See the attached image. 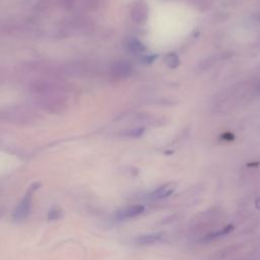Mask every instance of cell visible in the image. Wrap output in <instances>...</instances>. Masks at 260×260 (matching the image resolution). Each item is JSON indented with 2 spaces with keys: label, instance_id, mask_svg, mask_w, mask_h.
Masks as SVG:
<instances>
[{
  "label": "cell",
  "instance_id": "8992f818",
  "mask_svg": "<svg viewBox=\"0 0 260 260\" xmlns=\"http://www.w3.org/2000/svg\"><path fill=\"white\" fill-rule=\"evenodd\" d=\"M233 231V225L229 224V225H225L223 228H221L220 230H217L215 232H212V233H209L205 236L202 237L201 241L202 242H209V241H212V240H215V239H218L222 236H225L228 234H230L231 232Z\"/></svg>",
  "mask_w": 260,
  "mask_h": 260
},
{
  "label": "cell",
  "instance_id": "52a82bcc",
  "mask_svg": "<svg viewBox=\"0 0 260 260\" xmlns=\"http://www.w3.org/2000/svg\"><path fill=\"white\" fill-rule=\"evenodd\" d=\"M165 63L170 67V68H176L179 65V58L176 54L174 53H169L165 57Z\"/></svg>",
  "mask_w": 260,
  "mask_h": 260
},
{
  "label": "cell",
  "instance_id": "9c48e42d",
  "mask_svg": "<svg viewBox=\"0 0 260 260\" xmlns=\"http://www.w3.org/2000/svg\"><path fill=\"white\" fill-rule=\"evenodd\" d=\"M259 90H260V88H259Z\"/></svg>",
  "mask_w": 260,
  "mask_h": 260
},
{
  "label": "cell",
  "instance_id": "3957f363",
  "mask_svg": "<svg viewBox=\"0 0 260 260\" xmlns=\"http://www.w3.org/2000/svg\"><path fill=\"white\" fill-rule=\"evenodd\" d=\"M176 189V185L174 183H167L159 187H157L155 190L151 191L148 194V198L151 200H160L169 197L174 193Z\"/></svg>",
  "mask_w": 260,
  "mask_h": 260
},
{
  "label": "cell",
  "instance_id": "ba28073f",
  "mask_svg": "<svg viewBox=\"0 0 260 260\" xmlns=\"http://www.w3.org/2000/svg\"><path fill=\"white\" fill-rule=\"evenodd\" d=\"M113 71L117 72L118 76H121V75L125 76V75H127L131 71V67L126 65V64H119L118 66L113 68Z\"/></svg>",
  "mask_w": 260,
  "mask_h": 260
},
{
  "label": "cell",
  "instance_id": "6da1fadb",
  "mask_svg": "<svg viewBox=\"0 0 260 260\" xmlns=\"http://www.w3.org/2000/svg\"><path fill=\"white\" fill-rule=\"evenodd\" d=\"M38 188H39V183H35L26 191V193L24 194V196L22 197V199L20 200V202L18 203V205L16 206V208L14 209V211L12 213V218L14 220H16V221L23 220L28 216L29 211H30L31 199H32L35 191Z\"/></svg>",
  "mask_w": 260,
  "mask_h": 260
},
{
  "label": "cell",
  "instance_id": "277c9868",
  "mask_svg": "<svg viewBox=\"0 0 260 260\" xmlns=\"http://www.w3.org/2000/svg\"><path fill=\"white\" fill-rule=\"evenodd\" d=\"M165 237V233L162 232H157V233H151V234H145V235H140L137 236L133 242L136 245H152L155 243L160 242Z\"/></svg>",
  "mask_w": 260,
  "mask_h": 260
},
{
  "label": "cell",
  "instance_id": "7a4b0ae2",
  "mask_svg": "<svg viewBox=\"0 0 260 260\" xmlns=\"http://www.w3.org/2000/svg\"><path fill=\"white\" fill-rule=\"evenodd\" d=\"M143 211H144L143 205L135 204V205H131V206H128V207L118 210L115 213V218L117 220H125V219L133 218V217L141 214Z\"/></svg>",
  "mask_w": 260,
  "mask_h": 260
},
{
  "label": "cell",
  "instance_id": "5b68a950",
  "mask_svg": "<svg viewBox=\"0 0 260 260\" xmlns=\"http://www.w3.org/2000/svg\"><path fill=\"white\" fill-rule=\"evenodd\" d=\"M132 17L135 22L142 23L146 20L147 17V7L144 3L137 2L132 8Z\"/></svg>",
  "mask_w": 260,
  "mask_h": 260
}]
</instances>
